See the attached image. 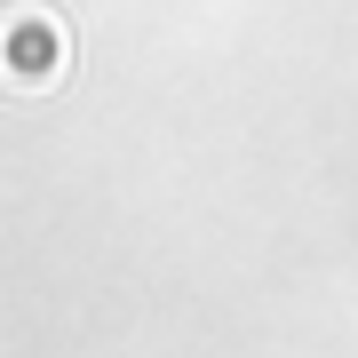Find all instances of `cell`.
Returning <instances> with one entry per match:
<instances>
[{"label": "cell", "mask_w": 358, "mask_h": 358, "mask_svg": "<svg viewBox=\"0 0 358 358\" xmlns=\"http://www.w3.org/2000/svg\"><path fill=\"white\" fill-rule=\"evenodd\" d=\"M72 72V40L48 8H16L8 16V80L16 88H56Z\"/></svg>", "instance_id": "obj_1"}]
</instances>
